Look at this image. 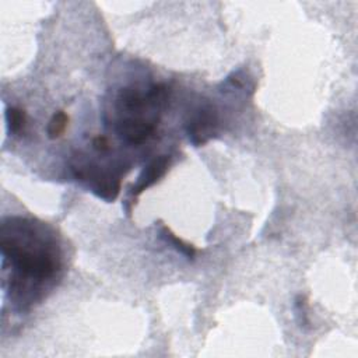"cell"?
<instances>
[{"instance_id":"6da1fadb","label":"cell","mask_w":358,"mask_h":358,"mask_svg":"<svg viewBox=\"0 0 358 358\" xmlns=\"http://www.w3.org/2000/svg\"><path fill=\"white\" fill-rule=\"evenodd\" d=\"M10 224L14 227L18 235H11L8 231L3 229L1 234V253L3 260H10L14 266L15 273L20 280L43 281L50 278L59 268V257L55 250H50L42 241L32 238V224L28 225V235L20 236L22 232L21 218H17L21 234L18 232L14 221L10 218Z\"/></svg>"},{"instance_id":"7a4b0ae2","label":"cell","mask_w":358,"mask_h":358,"mask_svg":"<svg viewBox=\"0 0 358 358\" xmlns=\"http://www.w3.org/2000/svg\"><path fill=\"white\" fill-rule=\"evenodd\" d=\"M217 124V115L210 106H200L194 109L186 122L189 141L196 147L206 144L215 134Z\"/></svg>"},{"instance_id":"3957f363","label":"cell","mask_w":358,"mask_h":358,"mask_svg":"<svg viewBox=\"0 0 358 358\" xmlns=\"http://www.w3.org/2000/svg\"><path fill=\"white\" fill-rule=\"evenodd\" d=\"M74 175L78 179H87L88 182L91 180V187L92 192L102 197L103 200L112 201L116 199V196L119 194L120 190V179L115 178L106 172H102L98 169V166H92V165H78V166H73Z\"/></svg>"},{"instance_id":"277c9868","label":"cell","mask_w":358,"mask_h":358,"mask_svg":"<svg viewBox=\"0 0 358 358\" xmlns=\"http://www.w3.org/2000/svg\"><path fill=\"white\" fill-rule=\"evenodd\" d=\"M157 119L145 120L143 117H124L117 123L119 136L129 144H141L155 131Z\"/></svg>"},{"instance_id":"5b68a950","label":"cell","mask_w":358,"mask_h":358,"mask_svg":"<svg viewBox=\"0 0 358 358\" xmlns=\"http://www.w3.org/2000/svg\"><path fill=\"white\" fill-rule=\"evenodd\" d=\"M169 166V157L166 155H159L157 158H154L141 172V175L138 176L137 183L133 186L131 193L133 194H140L141 192H144L145 189H148L150 186H152L168 169Z\"/></svg>"},{"instance_id":"8992f818","label":"cell","mask_w":358,"mask_h":358,"mask_svg":"<svg viewBox=\"0 0 358 358\" xmlns=\"http://www.w3.org/2000/svg\"><path fill=\"white\" fill-rule=\"evenodd\" d=\"M147 103H152L150 96L148 95L144 96L134 87H126L119 91V95H117L119 109L129 110V112H137V110H141Z\"/></svg>"},{"instance_id":"52a82bcc","label":"cell","mask_w":358,"mask_h":358,"mask_svg":"<svg viewBox=\"0 0 358 358\" xmlns=\"http://www.w3.org/2000/svg\"><path fill=\"white\" fill-rule=\"evenodd\" d=\"M6 119L8 124V130L11 134H20L25 126V112L20 108L10 106L6 110Z\"/></svg>"},{"instance_id":"ba28073f","label":"cell","mask_w":358,"mask_h":358,"mask_svg":"<svg viewBox=\"0 0 358 358\" xmlns=\"http://www.w3.org/2000/svg\"><path fill=\"white\" fill-rule=\"evenodd\" d=\"M67 122H69V116L63 112V110H59L56 112L52 119L49 120V124H48V136L50 138H57L66 129L67 126Z\"/></svg>"},{"instance_id":"9c48e42d","label":"cell","mask_w":358,"mask_h":358,"mask_svg":"<svg viewBox=\"0 0 358 358\" xmlns=\"http://www.w3.org/2000/svg\"><path fill=\"white\" fill-rule=\"evenodd\" d=\"M161 235H162V238H164L166 242L172 243L173 248H175L178 252H180L182 255H185L186 257L192 259V257L194 256V248L190 246V245H187V243H185V242H183L182 239H179L178 236H175L166 227L162 228Z\"/></svg>"},{"instance_id":"30bf717a","label":"cell","mask_w":358,"mask_h":358,"mask_svg":"<svg viewBox=\"0 0 358 358\" xmlns=\"http://www.w3.org/2000/svg\"><path fill=\"white\" fill-rule=\"evenodd\" d=\"M92 145H94V148H95V150L106 151V150L109 148V141H108V138H106V137H103V136H98V137H95V138H94Z\"/></svg>"}]
</instances>
